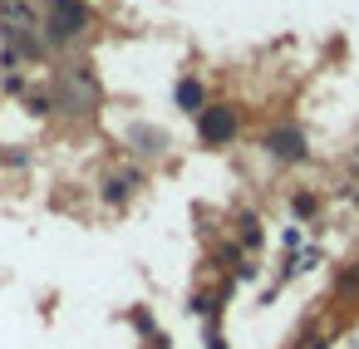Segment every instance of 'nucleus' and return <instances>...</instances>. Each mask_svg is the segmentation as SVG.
Returning <instances> with one entry per match:
<instances>
[{"instance_id": "nucleus-3", "label": "nucleus", "mask_w": 359, "mask_h": 349, "mask_svg": "<svg viewBox=\"0 0 359 349\" xmlns=\"http://www.w3.org/2000/svg\"><path fill=\"white\" fill-rule=\"evenodd\" d=\"M266 148H271V153H280V158H295V153H300V133H271V138H266Z\"/></svg>"}, {"instance_id": "nucleus-1", "label": "nucleus", "mask_w": 359, "mask_h": 349, "mask_svg": "<svg viewBox=\"0 0 359 349\" xmlns=\"http://www.w3.org/2000/svg\"><path fill=\"white\" fill-rule=\"evenodd\" d=\"M202 143H226L236 133V114L231 109H202Z\"/></svg>"}, {"instance_id": "nucleus-2", "label": "nucleus", "mask_w": 359, "mask_h": 349, "mask_svg": "<svg viewBox=\"0 0 359 349\" xmlns=\"http://www.w3.org/2000/svg\"><path fill=\"white\" fill-rule=\"evenodd\" d=\"M84 30V6L79 0H55V35H79Z\"/></svg>"}, {"instance_id": "nucleus-4", "label": "nucleus", "mask_w": 359, "mask_h": 349, "mask_svg": "<svg viewBox=\"0 0 359 349\" xmlns=\"http://www.w3.org/2000/svg\"><path fill=\"white\" fill-rule=\"evenodd\" d=\"M197 104H202V84H197V79H182V84H177V109L192 114Z\"/></svg>"}]
</instances>
